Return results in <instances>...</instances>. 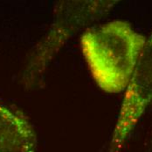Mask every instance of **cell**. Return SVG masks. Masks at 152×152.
<instances>
[{
  "label": "cell",
  "instance_id": "6da1fadb",
  "mask_svg": "<svg viewBox=\"0 0 152 152\" xmlns=\"http://www.w3.org/2000/svg\"><path fill=\"white\" fill-rule=\"evenodd\" d=\"M146 40L123 20H113L83 33L81 50L94 80L102 91H125Z\"/></svg>",
  "mask_w": 152,
  "mask_h": 152
},
{
  "label": "cell",
  "instance_id": "7a4b0ae2",
  "mask_svg": "<svg viewBox=\"0 0 152 152\" xmlns=\"http://www.w3.org/2000/svg\"><path fill=\"white\" fill-rule=\"evenodd\" d=\"M118 1H65L56 7L54 20L45 37L36 46L25 72L33 81L46 68L67 40L87 24L107 13Z\"/></svg>",
  "mask_w": 152,
  "mask_h": 152
},
{
  "label": "cell",
  "instance_id": "3957f363",
  "mask_svg": "<svg viewBox=\"0 0 152 152\" xmlns=\"http://www.w3.org/2000/svg\"><path fill=\"white\" fill-rule=\"evenodd\" d=\"M152 103V30L146 40L115 122L108 152H121L146 109Z\"/></svg>",
  "mask_w": 152,
  "mask_h": 152
},
{
  "label": "cell",
  "instance_id": "277c9868",
  "mask_svg": "<svg viewBox=\"0 0 152 152\" xmlns=\"http://www.w3.org/2000/svg\"><path fill=\"white\" fill-rule=\"evenodd\" d=\"M37 138L24 116L0 104V152H35Z\"/></svg>",
  "mask_w": 152,
  "mask_h": 152
}]
</instances>
